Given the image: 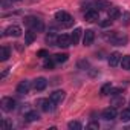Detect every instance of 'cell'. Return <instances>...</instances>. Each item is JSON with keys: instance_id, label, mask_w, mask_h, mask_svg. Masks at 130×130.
<instances>
[{"instance_id": "1", "label": "cell", "mask_w": 130, "mask_h": 130, "mask_svg": "<svg viewBox=\"0 0 130 130\" xmlns=\"http://www.w3.org/2000/svg\"><path fill=\"white\" fill-rule=\"evenodd\" d=\"M25 25H26L31 31H34V32H41V31L44 29L43 22H41L40 19H37V17H26V19H25Z\"/></svg>"}, {"instance_id": "2", "label": "cell", "mask_w": 130, "mask_h": 130, "mask_svg": "<svg viewBox=\"0 0 130 130\" xmlns=\"http://www.w3.org/2000/svg\"><path fill=\"white\" fill-rule=\"evenodd\" d=\"M106 38L112 44H118V46H122L127 43V35H124L121 32H110V35H106Z\"/></svg>"}, {"instance_id": "3", "label": "cell", "mask_w": 130, "mask_h": 130, "mask_svg": "<svg viewBox=\"0 0 130 130\" xmlns=\"http://www.w3.org/2000/svg\"><path fill=\"white\" fill-rule=\"evenodd\" d=\"M55 20L60 22V23H63L64 26H71L72 25V17L66 11H57L55 12Z\"/></svg>"}, {"instance_id": "4", "label": "cell", "mask_w": 130, "mask_h": 130, "mask_svg": "<svg viewBox=\"0 0 130 130\" xmlns=\"http://www.w3.org/2000/svg\"><path fill=\"white\" fill-rule=\"evenodd\" d=\"M55 101L51 100V98H43V100H38V106L43 112H52L55 109Z\"/></svg>"}, {"instance_id": "5", "label": "cell", "mask_w": 130, "mask_h": 130, "mask_svg": "<svg viewBox=\"0 0 130 130\" xmlns=\"http://www.w3.org/2000/svg\"><path fill=\"white\" fill-rule=\"evenodd\" d=\"M0 107H2L3 112H11L14 107H15V101L9 96H5L2 98V101H0Z\"/></svg>"}, {"instance_id": "6", "label": "cell", "mask_w": 130, "mask_h": 130, "mask_svg": "<svg viewBox=\"0 0 130 130\" xmlns=\"http://www.w3.org/2000/svg\"><path fill=\"white\" fill-rule=\"evenodd\" d=\"M72 44V38L71 35H66V34H61L57 37V46L60 47H69Z\"/></svg>"}, {"instance_id": "7", "label": "cell", "mask_w": 130, "mask_h": 130, "mask_svg": "<svg viewBox=\"0 0 130 130\" xmlns=\"http://www.w3.org/2000/svg\"><path fill=\"white\" fill-rule=\"evenodd\" d=\"M3 35L5 37H20L22 35V28L17 26V25H12V26H9V28L5 29Z\"/></svg>"}, {"instance_id": "8", "label": "cell", "mask_w": 130, "mask_h": 130, "mask_svg": "<svg viewBox=\"0 0 130 130\" xmlns=\"http://www.w3.org/2000/svg\"><path fill=\"white\" fill-rule=\"evenodd\" d=\"M84 19H86L87 22H96V20H100V12H98V9H87V11L84 12Z\"/></svg>"}, {"instance_id": "9", "label": "cell", "mask_w": 130, "mask_h": 130, "mask_svg": "<svg viewBox=\"0 0 130 130\" xmlns=\"http://www.w3.org/2000/svg\"><path fill=\"white\" fill-rule=\"evenodd\" d=\"M103 118L106 119V121H112V119H115L116 118V109L115 107H107V109H104L103 110Z\"/></svg>"}, {"instance_id": "10", "label": "cell", "mask_w": 130, "mask_h": 130, "mask_svg": "<svg viewBox=\"0 0 130 130\" xmlns=\"http://www.w3.org/2000/svg\"><path fill=\"white\" fill-rule=\"evenodd\" d=\"M93 40H95V32L92 29H87L84 32V37H83V44L84 46H90L93 43Z\"/></svg>"}, {"instance_id": "11", "label": "cell", "mask_w": 130, "mask_h": 130, "mask_svg": "<svg viewBox=\"0 0 130 130\" xmlns=\"http://www.w3.org/2000/svg\"><path fill=\"white\" fill-rule=\"evenodd\" d=\"M29 89H31V83H29L28 80H23V81H20L19 86H17V93L25 95V93L29 92Z\"/></svg>"}, {"instance_id": "12", "label": "cell", "mask_w": 130, "mask_h": 130, "mask_svg": "<svg viewBox=\"0 0 130 130\" xmlns=\"http://www.w3.org/2000/svg\"><path fill=\"white\" fill-rule=\"evenodd\" d=\"M124 103H125V100H124V96L122 95H113L112 96V100H110V106L112 107H121V106H124Z\"/></svg>"}, {"instance_id": "13", "label": "cell", "mask_w": 130, "mask_h": 130, "mask_svg": "<svg viewBox=\"0 0 130 130\" xmlns=\"http://www.w3.org/2000/svg\"><path fill=\"white\" fill-rule=\"evenodd\" d=\"M34 89L35 90H44L46 89V86H47V81H46V78H43V77H40V78H37V80H34Z\"/></svg>"}, {"instance_id": "14", "label": "cell", "mask_w": 130, "mask_h": 130, "mask_svg": "<svg viewBox=\"0 0 130 130\" xmlns=\"http://www.w3.org/2000/svg\"><path fill=\"white\" fill-rule=\"evenodd\" d=\"M121 54L119 52H113V54H110V57H109V64L112 68H115V66H118V64L121 63Z\"/></svg>"}, {"instance_id": "15", "label": "cell", "mask_w": 130, "mask_h": 130, "mask_svg": "<svg viewBox=\"0 0 130 130\" xmlns=\"http://www.w3.org/2000/svg\"><path fill=\"white\" fill-rule=\"evenodd\" d=\"M107 17H109L110 20H116V19H119V17H121V11H119V8L110 6V8L107 9Z\"/></svg>"}, {"instance_id": "16", "label": "cell", "mask_w": 130, "mask_h": 130, "mask_svg": "<svg viewBox=\"0 0 130 130\" xmlns=\"http://www.w3.org/2000/svg\"><path fill=\"white\" fill-rule=\"evenodd\" d=\"M51 100H54L57 104L61 103V101L64 100V92H63V90H55V92H52V93H51Z\"/></svg>"}, {"instance_id": "17", "label": "cell", "mask_w": 130, "mask_h": 130, "mask_svg": "<svg viewBox=\"0 0 130 130\" xmlns=\"http://www.w3.org/2000/svg\"><path fill=\"white\" fill-rule=\"evenodd\" d=\"M34 40H35V32H34V31L29 29L28 32H25V43H26V44H32Z\"/></svg>"}, {"instance_id": "18", "label": "cell", "mask_w": 130, "mask_h": 130, "mask_svg": "<svg viewBox=\"0 0 130 130\" xmlns=\"http://www.w3.org/2000/svg\"><path fill=\"white\" fill-rule=\"evenodd\" d=\"M9 58V47L2 46L0 47V61H6Z\"/></svg>"}, {"instance_id": "19", "label": "cell", "mask_w": 130, "mask_h": 130, "mask_svg": "<svg viewBox=\"0 0 130 130\" xmlns=\"http://www.w3.org/2000/svg\"><path fill=\"white\" fill-rule=\"evenodd\" d=\"M121 68L122 69H125V71H130V55H124L122 58H121Z\"/></svg>"}, {"instance_id": "20", "label": "cell", "mask_w": 130, "mask_h": 130, "mask_svg": "<svg viewBox=\"0 0 130 130\" xmlns=\"http://www.w3.org/2000/svg\"><path fill=\"white\" fill-rule=\"evenodd\" d=\"M81 29L80 28H77L74 32H72V35H71V38H72V44H77L78 41H80V37H81Z\"/></svg>"}, {"instance_id": "21", "label": "cell", "mask_w": 130, "mask_h": 130, "mask_svg": "<svg viewBox=\"0 0 130 130\" xmlns=\"http://www.w3.org/2000/svg\"><path fill=\"white\" fill-rule=\"evenodd\" d=\"M25 118H26V121H28V122H32V121H37L40 116H38V113H37V112H34V110H32V112H28V113L25 115Z\"/></svg>"}, {"instance_id": "22", "label": "cell", "mask_w": 130, "mask_h": 130, "mask_svg": "<svg viewBox=\"0 0 130 130\" xmlns=\"http://www.w3.org/2000/svg\"><path fill=\"white\" fill-rule=\"evenodd\" d=\"M112 89H113V87H112V84H110V83H106V84H103V87H101L100 93L106 96V95H109V93L112 92Z\"/></svg>"}, {"instance_id": "23", "label": "cell", "mask_w": 130, "mask_h": 130, "mask_svg": "<svg viewBox=\"0 0 130 130\" xmlns=\"http://www.w3.org/2000/svg\"><path fill=\"white\" fill-rule=\"evenodd\" d=\"M68 58H69L68 54H57V55H54L55 63H64V61H68Z\"/></svg>"}, {"instance_id": "24", "label": "cell", "mask_w": 130, "mask_h": 130, "mask_svg": "<svg viewBox=\"0 0 130 130\" xmlns=\"http://www.w3.org/2000/svg\"><path fill=\"white\" fill-rule=\"evenodd\" d=\"M95 6L98 8V11H100V9H109V8H110V3L103 2V0H98V2L95 3Z\"/></svg>"}, {"instance_id": "25", "label": "cell", "mask_w": 130, "mask_h": 130, "mask_svg": "<svg viewBox=\"0 0 130 130\" xmlns=\"http://www.w3.org/2000/svg\"><path fill=\"white\" fill-rule=\"evenodd\" d=\"M46 43H49L51 46H57V37H55V34L46 35Z\"/></svg>"}, {"instance_id": "26", "label": "cell", "mask_w": 130, "mask_h": 130, "mask_svg": "<svg viewBox=\"0 0 130 130\" xmlns=\"http://www.w3.org/2000/svg\"><path fill=\"white\" fill-rule=\"evenodd\" d=\"M119 118H121L122 121H130V109H124V110L121 112Z\"/></svg>"}, {"instance_id": "27", "label": "cell", "mask_w": 130, "mask_h": 130, "mask_svg": "<svg viewBox=\"0 0 130 130\" xmlns=\"http://www.w3.org/2000/svg\"><path fill=\"white\" fill-rule=\"evenodd\" d=\"M68 127H69L71 130H81V124H80L78 121H71V122L68 124Z\"/></svg>"}, {"instance_id": "28", "label": "cell", "mask_w": 130, "mask_h": 130, "mask_svg": "<svg viewBox=\"0 0 130 130\" xmlns=\"http://www.w3.org/2000/svg\"><path fill=\"white\" fill-rule=\"evenodd\" d=\"M121 22L124 25H130V12H122L121 14Z\"/></svg>"}, {"instance_id": "29", "label": "cell", "mask_w": 130, "mask_h": 130, "mask_svg": "<svg viewBox=\"0 0 130 130\" xmlns=\"http://www.w3.org/2000/svg\"><path fill=\"white\" fill-rule=\"evenodd\" d=\"M54 61H55L54 58H52V60H51V58H46V60H44V69H52V68H54Z\"/></svg>"}, {"instance_id": "30", "label": "cell", "mask_w": 130, "mask_h": 130, "mask_svg": "<svg viewBox=\"0 0 130 130\" xmlns=\"http://www.w3.org/2000/svg\"><path fill=\"white\" fill-rule=\"evenodd\" d=\"M37 57H40V58H47V57H49V52H47L46 49H41V51L37 52Z\"/></svg>"}, {"instance_id": "31", "label": "cell", "mask_w": 130, "mask_h": 130, "mask_svg": "<svg viewBox=\"0 0 130 130\" xmlns=\"http://www.w3.org/2000/svg\"><path fill=\"white\" fill-rule=\"evenodd\" d=\"M112 22H113V20H110V19H107L106 22H103V23H101V26H103V28H106V26H110V25H112Z\"/></svg>"}, {"instance_id": "32", "label": "cell", "mask_w": 130, "mask_h": 130, "mask_svg": "<svg viewBox=\"0 0 130 130\" xmlns=\"http://www.w3.org/2000/svg\"><path fill=\"white\" fill-rule=\"evenodd\" d=\"M98 127H100L98 122H89V125H87V128H98Z\"/></svg>"}, {"instance_id": "33", "label": "cell", "mask_w": 130, "mask_h": 130, "mask_svg": "<svg viewBox=\"0 0 130 130\" xmlns=\"http://www.w3.org/2000/svg\"><path fill=\"white\" fill-rule=\"evenodd\" d=\"M80 66H81V68H87L89 63H87V61H80Z\"/></svg>"}, {"instance_id": "34", "label": "cell", "mask_w": 130, "mask_h": 130, "mask_svg": "<svg viewBox=\"0 0 130 130\" xmlns=\"http://www.w3.org/2000/svg\"><path fill=\"white\" fill-rule=\"evenodd\" d=\"M3 125H5V127H11V124H9L8 121H3Z\"/></svg>"}, {"instance_id": "35", "label": "cell", "mask_w": 130, "mask_h": 130, "mask_svg": "<svg viewBox=\"0 0 130 130\" xmlns=\"http://www.w3.org/2000/svg\"><path fill=\"white\" fill-rule=\"evenodd\" d=\"M12 2H20V0H12Z\"/></svg>"}]
</instances>
